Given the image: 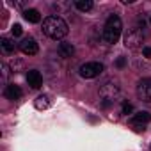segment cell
I'll return each instance as SVG.
<instances>
[{"label":"cell","instance_id":"6da1fadb","mask_svg":"<svg viewBox=\"0 0 151 151\" xmlns=\"http://www.w3.org/2000/svg\"><path fill=\"white\" fill-rule=\"evenodd\" d=\"M43 32L52 39H62L68 36V23L60 16H48L43 20Z\"/></svg>","mask_w":151,"mask_h":151},{"label":"cell","instance_id":"7a4b0ae2","mask_svg":"<svg viewBox=\"0 0 151 151\" xmlns=\"http://www.w3.org/2000/svg\"><path fill=\"white\" fill-rule=\"evenodd\" d=\"M121 32H123V22L117 14H110L103 25V30H101V37L107 45H116L117 39L121 37Z\"/></svg>","mask_w":151,"mask_h":151},{"label":"cell","instance_id":"3957f363","mask_svg":"<svg viewBox=\"0 0 151 151\" xmlns=\"http://www.w3.org/2000/svg\"><path fill=\"white\" fill-rule=\"evenodd\" d=\"M119 93H121V89H119V86L116 84V82H105L101 87H100V96H101V105H103V109H109L110 105H114V101L119 98Z\"/></svg>","mask_w":151,"mask_h":151},{"label":"cell","instance_id":"277c9868","mask_svg":"<svg viewBox=\"0 0 151 151\" xmlns=\"http://www.w3.org/2000/svg\"><path fill=\"white\" fill-rule=\"evenodd\" d=\"M105 66L101 62H86L80 66V77L82 78H96L98 75H101Z\"/></svg>","mask_w":151,"mask_h":151},{"label":"cell","instance_id":"5b68a950","mask_svg":"<svg viewBox=\"0 0 151 151\" xmlns=\"http://www.w3.org/2000/svg\"><path fill=\"white\" fill-rule=\"evenodd\" d=\"M142 41H144V32L139 27L130 29L128 34L124 36V45H126V48H132V50L133 48H139L142 45Z\"/></svg>","mask_w":151,"mask_h":151},{"label":"cell","instance_id":"8992f818","mask_svg":"<svg viewBox=\"0 0 151 151\" xmlns=\"http://www.w3.org/2000/svg\"><path fill=\"white\" fill-rule=\"evenodd\" d=\"M137 94L142 101L151 103V78H142L137 86Z\"/></svg>","mask_w":151,"mask_h":151},{"label":"cell","instance_id":"52a82bcc","mask_svg":"<svg viewBox=\"0 0 151 151\" xmlns=\"http://www.w3.org/2000/svg\"><path fill=\"white\" fill-rule=\"evenodd\" d=\"M20 50L25 53V55H36L39 52V46L36 43L34 37H25L22 43H20Z\"/></svg>","mask_w":151,"mask_h":151},{"label":"cell","instance_id":"ba28073f","mask_svg":"<svg viewBox=\"0 0 151 151\" xmlns=\"http://www.w3.org/2000/svg\"><path fill=\"white\" fill-rule=\"evenodd\" d=\"M149 121H151V114L146 112V110H142V112H137V114L132 117L130 123H132L133 126H139V130H140V128L144 130V124H147Z\"/></svg>","mask_w":151,"mask_h":151},{"label":"cell","instance_id":"9c48e42d","mask_svg":"<svg viewBox=\"0 0 151 151\" xmlns=\"http://www.w3.org/2000/svg\"><path fill=\"white\" fill-rule=\"evenodd\" d=\"M27 82H29V86H30L32 89H39V87L43 86V77H41V73H39L37 69H30V71L27 73Z\"/></svg>","mask_w":151,"mask_h":151},{"label":"cell","instance_id":"30bf717a","mask_svg":"<svg viewBox=\"0 0 151 151\" xmlns=\"http://www.w3.org/2000/svg\"><path fill=\"white\" fill-rule=\"evenodd\" d=\"M57 53H59L62 59H69V57H73V53H75V46H73L71 43H59Z\"/></svg>","mask_w":151,"mask_h":151},{"label":"cell","instance_id":"8fae6325","mask_svg":"<svg viewBox=\"0 0 151 151\" xmlns=\"http://www.w3.org/2000/svg\"><path fill=\"white\" fill-rule=\"evenodd\" d=\"M22 89H20V86H14V84H9L7 87H6V96L9 98V100H20L22 98Z\"/></svg>","mask_w":151,"mask_h":151},{"label":"cell","instance_id":"7c38bea8","mask_svg":"<svg viewBox=\"0 0 151 151\" xmlns=\"http://www.w3.org/2000/svg\"><path fill=\"white\" fill-rule=\"evenodd\" d=\"M0 50H2L4 55H9L14 52V41L9 39V37H2L0 39Z\"/></svg>","mask_w":151,"mask_h":151},{"label":"cell","instance_id":"4fadbf2b","mask_svg":"<svg viewBox=\"0 0 151 151\" xmlns=\"http://www.w3.org/2000/svg\"><path fill=\"white\" fill-rule=\"evenodd\" d=\"M23 18L29 22V23H39L41 22V14L37 9H25L23 11Z\"/></svg>","mask_w":151,"mask_h":151},{"label":"cell","instance_id":"5bb4252c","mask_svg":"<svg viewBox=\"0 0 151 151\" xmlns=\"http://www.w3.org/2000/svg\"><path fill=\"white\" fill-rule=\"evenodd\" d=\"M93 0H75V7H77L78 11H82V13H87V11H91L93 9Z\"/></svg>","mask_w":151,"mask_h":151},{"label":"cell","instance_id":"9a60e30c","mask_svg":"<svg viewBox=\"0 0 151 151\" xmlns=\"http://www.w3.org/2000/svg\"><path fill=\"white\" fill-rule=\"evenodd\" d=\"M50 98L46 96V94H43V96H37V100H36V109H39V110H45V109H48L50 107Z\"/></svg>","mask_w":151,"mask_h":151},{"label":"cell","instance_id":"2e32d148","mask_svg":"<svg viewBox=\"0 0 151 151\" xmlns=\"http://www.w3.org/2000/svg\"><path fill=\"white\" fill-rule=\"evenodd\" d=\"M11 32H13V36H14V37H18V36H22V32H23V29H22V25H18V23H14V25L11 27Z\"/></svg>","mask_w":151,"mask_h":151},{"label":"cell","instance_id":"e0dca14e","mask_svg":"<svg viewBox=\"0 0 151 151\" xmlns=\"http://www.w3.org/2000/svg\"><path fill=\"white\" fill-rule=\"evenodd\" d=\"M132 112H133V105L124 101V103H123V114H132Z\"/></svg>","mask_w":151,"mask_h":151},{"label":"cell","instance_id":"ac0fdd59","mask_svg":"<svg viewBox=\"0 0 151 151\" xmlns=\"http://www.w3.org/2000/svg\"><path fill=\"white\" fill-rule=\"evenodd\" d=\"M142 55H144L146 59H151V46H144V48H142Z\"/></svg>","mask_w":151,"mask_h":151},{"label":"cell","instance_id":"d6986e66","mask_svg":"<svg viewBox=\"0 0 151 151\" xmlns=\"http://www.w3.org/2000/svg\"><path fill=\"white\" fill-rule=\"evenodd\" d=\"M116 66H117V68H124V66H126V59H124V57H119V59L116 60Z\"/></svg>","mask_w":151,"mask_h":151},{"label":"cell","instance_id":"ffe728a7","mask_svg":"<svg viewBox=\"0 0 151 151\" xmlns=\"http://www.w3.org/2000/svg\"><path fill=\"white\" fill-rule=\"evenodd\" d=\"M149 22H151V18H149Z\"/></svg>","mask_w":151,"mask_h":151},{"label":"cell","instance_id":"44dd1931","mask_svg":"<svg viewBox=\"0 0 151 151\" xmlns=\"http://www.w3.org/2000/svg\"><path fill=\"white\" fill-rule=\"evenodd\" d=\"M149 149H151V146H149Z\"/></svg>","mask_w":151,"mask_h":151}]
</instances>
